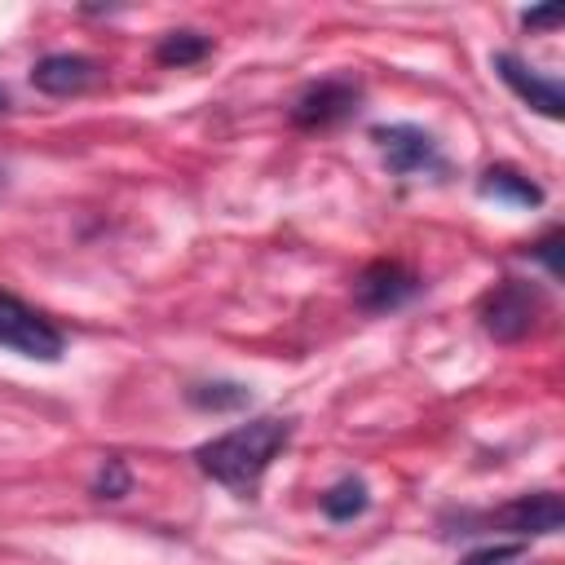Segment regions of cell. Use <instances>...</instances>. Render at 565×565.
I'll use <instances>...</instances> for the list:
<instances>
[{"label": "cell", "mask_w": 565, "mask_h": 565, "mask_svg": "<svg viewBox=\"0 0 565 565\" xmlns=\"http://www.w3.org/2000/svg\"><path fill=\"white\" fill-rule=\"evenodd\" d=\"M481 525H499V530H508V534H516V539L556 534V530L565 525V503H561V494H552V490H534V494H521V499H512L508 508L481 516Z\"/></svg>", "instance_id": "5"}, {"label": "cell", "mask_w": 565, "mask_h": 565, "mask_svg": "<svg viewBox=\"0 0 565 565\" xmlns=\"http://www.w3.org/2000/svg\"><path fill=\"white\" fill-rule=\"evenodd\" d=\"M0 349H13L35 362H57L66 344H62V331L44 313H35L18 296L0 291Z\"/></svg>", "instance_id": "3"}, {"label": "cell", "mask_w": 565, "mask_h": 565, "mask_svg": "<svg viewBox=\"0 0 565 565\" xmlns=\"http://www.w3.org/2000/svg\"><path fill=\"white\" fill-rule=\"evenodd\" d=\"M556 247H561V230H547V234L530 247V256H539V260L547 265V274H552V278H561V256H556Z\"/></svg>", "instance_id": "15"}, {"label": "cell", "mask_w": 565, "mask_h": 565, "mask_svg": "<svg viewBox=\"0 0 565 565\" xmlns=\"http://www.w3.org/2000/svg\"><path fill=\"white\" fill-rule=\"evenodd\" d=\"M97 79V62L84 57V53H49L31 66V84L49 97H71V93H84L88 84Z\"/></svg>", "instance_id": "9"}, {"label": "cell", "mask_w": 565, "mask_h": 565, "mask_svg": "<svg viewBox=\"0 0 565 565\" xmlns=\"http://www.w3.org/2000/svg\"><path fill=\"white\" fill-rule=\"evenodd\" d=\"M93 494H97V499H119V494H128V468H124V459H106V463H102V472H97V481H93Z\"/></svg>", "instance_id": "14"}, {"label": "cell", "mask_w": 565, "mask_h": 565, "mask_svg": "<svg viewBox=\"0 0 565 565\" xmlns=\"http://www.w3.org/2000/svg\"><path fill=\"white\" fill-rule=\"evenodd\" d=\"M291 441V419H278V415H260L252 424H238L230 433H221L216 441H203L194 450V463L225 490L234 494H247L265 468L278 459V450Z\"/></svg>", "instance_id": "1"}, {"label": "cell", "mask_w": 565, "mask_h": 565, "mask_svg": "<svg viewBox=\"0 0 565 565\" xmlns=\"http://www.w3.org/2000/svg\"><path fill=\"white\" fill-rule=\"evenodd\" d=\"M477 190H481L486 199L516 203V207H539V203H543V190H539L525 172H516V168H486Z\"/></svg>", "instance_id": "10"}, {"label": "cell", "mask_w": 565, "mask_h": 565, "mask_svg": "<svg viewBox=\"0 0 565 565\" xmlns=\"http://www.w3.org/2000/svg\"><path fill=\"white\" fill-rule=\"evenodd\" d=\"M371 137H375V146H380V154H384L393 177L446 172V159H441L437 141L415 124H380V128H371Z\"/></svg>", "instance_id": "4"}, {"label": "cell", "mask_w": 565, "mask_h": 565, "mask_svg": "<svg viewBox=\"0 0 565 565\" xmlns=\"http://www.w3.org/2000/svg\"><path fill=\"white\" fill-rule=\"evenodd\" d=\"M4 110H9V93L0 88V115H4Z\"/></svg>", "instance_id": "18"}, {"label": "cell", "mask_w": 565, "mask_h": 565, "mask_svg": "<svg viewBox=\"0 0 565 565\" xmlns=\"http://www.w3.org/2000/svg\"><path fill=\"white\" fill-rule=\"evenodd\" d=\"M366 503H371V494H366V486H362L358 477H344V481H335V486L322 494V512H327L331 521H353V516L366 512Z\"/></svg>", "instance_id": "13"}, {"label": "cell", "mask_w": 565, "mask_h": 565, "mask_svg": "<svg viewBox=\"0 0 565 565\" xmlns=\"http://www.w3.org/2000/svg\"><path fill=\"white\" fill-rule=\"evenodd\" d=\"M358 102H362L358 84H349V79H318V84H309L291 102V124L296 128H331V124L349 119L358 110Z\"/></svg>", "instance_id": "6"}, {"label": "cell", "mask_w": 565, "mask_h": 565, "mask_svg": "<svg viewBox=\"0 0 565 565\" xmlns=\"http://www.w3.org/2000/svg\"><path fill=\"white\" fill-rule=\"evenodd\" d=\"M543 313V291L525 278H499L481 305H477V318H481V331L499 344H512L521 335H530V327L539 322Z\"/></svg>", "instance_id": "2"}, {"label": "cell", "mask_w": 565, "mask_h": 565, "mask_svg": "<svg viewBox=\"0 0 565 565\" xmlns=\"http://www.w3.org/2000/svg\"><path fill=\"white\" fill-rule=\"evenodd\" d=\"M516 556V543H503V547H486V552H472L463 565H499V561H512Z\"/></svg>", "instance_id": "16"}, {"label": "cell", "mask_w": 565, "mask_h": 565, "mask_svg": "<svg viewBox=\"0 0 565 565\" xmlns=\"http://www.w3.org/2000/svg\"><path fill=\"white\" fill-rule=\"evenodd\" d=\"M521 22H525V26H556V22H561V9H556V4H552V9H530Z\"/></svg>", "instance_id": "17"}, {"label": "cell", "mask_w": 565, "mask_h": 565, "mask_svg": "<svg viewBox=\"0 0 565 565\" xmlns=\"http://www.w3.org/2000/svg\"><path fill=\"white\" fill-rule=\"evenodd\" d=\"M490 66L499 71V79L525 102V106H534L539 115H547V119H561V110H565V93H561V84L556 79H543V75H534L516 53H494L490 57Z\"/></svg>", "instance_id": "8"}, {"label": "cell", "mask_w": 565, "mask_h": 565, "mask_svg": "<svg viewBox=\"0 0 565 565\" xmlns=\"http://www.w3.org/2000/svg\"><path fill=\"white\" fill-rule=\"evenodd\" d=\"M185 402L199 406V411H238V406L252 402V388H247V384H234V380L190 384V388H185Z\"/></svg>", "instance_id": "12"}, {"label": "cell", "mask_w": 565, "mask_h": 565, "mask_svg": "<svg viewBox=\"0 0 565 565\" xmlns=\"http://www.w3.org/2000/svg\"><path fill=\"white\" fill-rule=\"evenodd\" d=\"M419 291V278L397 265V260H371L358 278H353V300L366 309V313H388L397 305H406L411 296Z\"/></svg>", "instance_id": "7"}, {"label": "cell", "mask_w": 565, "mask_h": 565, "mask_svg": "<svg viewBox=\"0 0 565 565\" xmlns=\"http://www.w3.org/2000/svg\"><path fill=\"white\" fill-rule=\"evenodd\" d=\"M212 53V40L207 35H199V31H168L163 40H159V49H154V57H159V66H194V62H203Z\"/></svg>", "instance_id": "11"}]
</instances>
